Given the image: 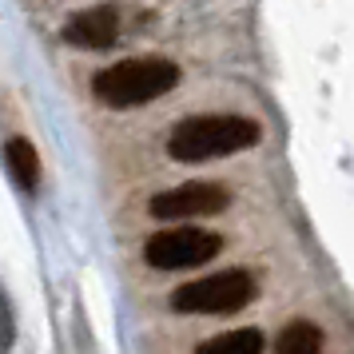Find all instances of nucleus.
<instances>
[{"label":"nucleus","mask_w":354,"mask_h":354,"mask_svg":"<svg viewBox=\"0 0 354 354\" xmlns=\"http://www.w3.org/2000/svg\"><path fill=\"white\" fill-rule=\"evenodd\" d=\"M195 354H263V335L255 326H243V330H227L219 338H207Z\"/></svg>","instance_id":"6e6552de"},{"label":"nucleus","mask_w":354,"mask_h":354,"mask_svg":"<svg viewBox=\"0 0 354 354\" xmlns=\"http://www.w3.org/2000/svg\"><path fill=\"white\" fill-rule=\"evenodd\" d=\"M259 124L247 115H192L176 124L167 136V156L176 163H203L219 156H235L243 147L259 144Z\"/></svg>","instance_id":"f257e3e1"},{"label":"nucleus","mask_w":354,"mask_h":354,"mask_svg":"<svg viewBox=\"0 0 354 354\" xmlns=\"http://www.w3.org/2000/svg\"><path fill=\"white\" fill-rule=\"evenodd\" d=\"M255 299V279L247 271H219L199 283H187L171 295V306L183 315H235Z\"/></svg>","instance_id":"7ed1b4c3"},{"label":"nucleus","mask_w":354,"mask_h":354,"mask_svg":"<svg viewBox=\"0 0 354 354\" xmlns=\"http://www.w3.org/2000/svg\"><path fill=\"white\" fill-rule=\"evenodd\" d=\"M120 36V8L115 4H96V8H84L64 24V40L76 48H92L104 52L115 44Z\"/></svg>","instance_id":"423d86ee"},{"label":"nucleus","mask_w":354,"mask_h":354,"mask_svg":"<svg viewBox=\"0 0 354 354\" xmlns=\"http://www.w3.org/2000/svg\"><path fill=\"white\" fill-rule=\"evenodd\" d=\"M231 203L227 187L219 183H179L171 192H160L147 211L156 219H199V215H219Z\"/></svg>","instance_id":"39448f33"},{"label":"nucleus","mask_w":354,"mask_h":354,"mask_svg":"<svg viewBox=\"0 0 354 354\" xmlns=\"http://www.w3.org/2000/svg\"><path fill=\"white\" fill-rule=\"evenodd\" d=\"M179 84V68L163 56H140V60H120V64L96 72L92 92L108 108H140L151 100L167 96Z\"/></svg>","instance_id":"f03ea898"},{"label":"nucleus","mask_w":354,"mask_h":354,"mask_svg":"<svg viewBox=\"0 0 354 354\" xmlns=\"http://www.w3.org/2000/svg\"><path fill=\"white\" fill-rule=\"evenodd\" d=\"M4 163H8V176L20 192H36L40 183V160H36V147L24 140V136H12L4 144Z\"/></svg>","instance_id":"0eeeda50"},{"label":"nucleus","mask_w":354,"mask_h":354,"mask_svg":"<svg viewBox=\"0 0 354 354\" xmlns=\"http://www.w3.org/2000/svg\"><path fill=\"white\" fill-rule=\"evenodd\" d=\"M271 354H322V330L310 322H290Z\"/></svg>","instance_id":"1a4fd4ad"},{"label":"nucleus","mask_w":354,"mask_h":354,"mask_svg":"<svg viewBox=\"0 0 354 354\" xmlns=\"http://www.w3.org/2000/svg\"><path fill=\"white\" fill-rule=\"evenodd\" d=\"M223 239L203 227H176V231H160L144 243V259L160 271H183V267H199L207 259L219 255Z\"/></svg>","instance_id":"20e7f679"}]
</instances>
